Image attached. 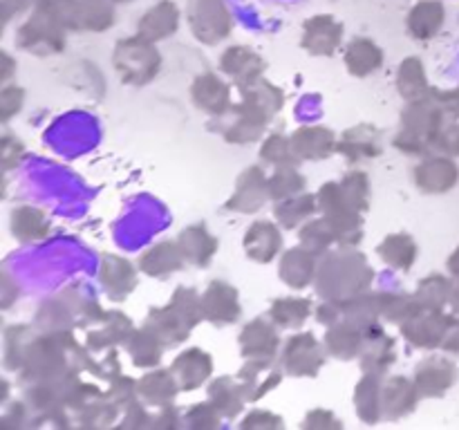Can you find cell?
Wrapping results in <instances>:
<instances>
[]
</instances>
